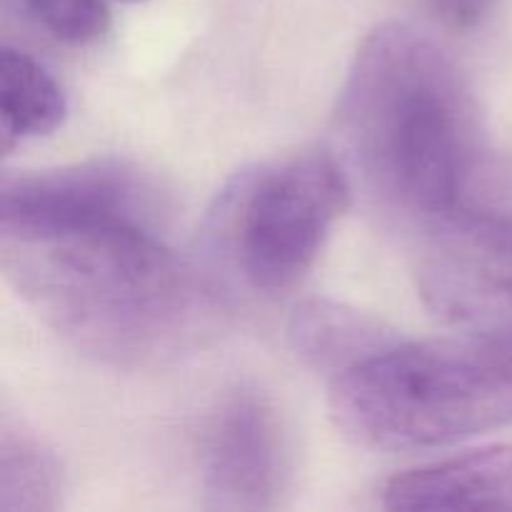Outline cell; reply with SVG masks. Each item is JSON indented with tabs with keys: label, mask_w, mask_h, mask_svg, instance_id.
<instances>
[{
	"label": "cell",
	"mask_w": 512,
	"mask_h": 512,
	"mask_svg": "<svg viewBox=\"0 0 512 512\" xmlns=\"http://www.w3.org/2000/svg\"><path fill=\"white\" fill-rule=\"evenodd\" d=\"M5 278L33 313L83 353L123 368L155 365L213 330V285L145 218L0 228Z\"/></svg>",
	"instance_id": "6da1fadb"
},
{
	"label": "cell",
	"mask_w": 512,
	"mask_h": 512,
	"mask_svg": "<svg viewBox=\"0 0 512 512\" xmlns=\"http://www.w3.org/2000/svg\"><path fill=\"white\" fill-rule=\"evenodd\" d=\"M335 133L370 193L425 225L460 205L478 160V105L443 45L383 23L355 53Z\"/></svg>",
	"instance_id": "7a4b0ae2"
},
{
	"label": "cell",
	"mask_w": 512,
	"mask_h": 512,
	"mask_svg": "<svg viewBox=\"0 0 512 512\" xmlns=\"http://www.w3.org/2000/svg\"><path fill=\"white\" fill-rule=\"evenodd\" d=\"M330 415L355 445L410 453L512 425V325L395 343L330 380Z\"/></svg>",
	"instance_id": "3957f363"
},
{
	"label": "cell",
	"mask_w": 512,
	"mask_h": 512,
	"mask_svg": "<svg viewBox=\"0 0 512 512\" xmlns=\"http://www.w3.org/2000/svg\"><path fill=\"white\" fill-rule=\"evenodd\" d=\"M348 205L350 178L338 155L310 150L240 173L220 193L213 238L255 290L278 295L313 268Z\"/></svg>",
	"instance_id": "277c9868"
},
{
	"label": "cell",
	"mask_w": 512,
	"mask_h": 512,
	"mask_svg": "<svg viewBox=\"0 0 512 512\" xmlns=\"http://www.w3.org/2000/svg\"><path fill=\"white\" fill-rule=\"evenodd\" d=\"M415 283L425 308L463 330L512 325V215L458 205L423 225Z\"/></svg>",
	"instance_id": "5b68a950"
},
{
	"label": "cell",
	"mask_w": 512,
	"mask_h": 512,
	"mask_svg": "<svg viewBox=\"0 0 512 512\" xmlns=\"http://www.w3.org/2000/svg\"><path fill=\"white\" fill-rule=\"evenodd\" d=\"M290 475L288 435L278 408L255 388L218 405L200 445V488L210 510H273Z\"/></svg>",
	"instance_id": "8992f818"
},
{
	"label": "cell",
	"mask_w": 512,
	"mask_h": 512,
	"mask_svg": "<svg viewBox=\"0 0 512 512\" xmlns=\"http://www.w3.org/2000/svg\"><path fill=\"white\" fill-rule=\"evenodd\" d=\"M155 213L153 188L123 160H85L53 170L5 175L0 225H60L90 218H145Z\"/></svg>",
	"instance_id": "52a82bcc"
},
{
	"label": "cell",
	"mask_w": 512,
	"mask_h": 512,
	"mask_svg": "<svg viewBox=\"0 0 512 512\" xmlns=\"http://www.w3.org/2000/svg\"><path fill=\"white\" fill-rule=\"evenodd\" d=\"M388 510H512V445L473 450L395 475Z\"/></svg>",
	"instance_id": "ba28073f"
},
{
	"label": "cell",
	"mask_w": 512,
	"mask_h": 512,
	"mask_svg": "<svg viewBox=\"0 0 512 512\" xmlns=\"http://www.w3.org/2000/svg\"><path fill=\"white\" fill-rule=\"evenodd\" d=\"M290 345L308 368L340 378L400 343L375 315L328 298L305 300L290 318Z\"/></svg>",
	"instance_id": "9c48e42d"
},
{
	"label": "cell",
	"mask_w": 512,
	"mask_h": 512,
	"mask_svg": "<svg viewBox=\"0 0 512 512\" xmlns=\"http://www.w3.org/2000/svg\"><path fill=\"white\" fill-rule=\"evenodd\" d=\"M65 120V98L53 75L15 48L0 55V143L13 150L25 140L43 138Z\"/></svg>",
	"instance_id": "30bf717a"
},
{
	"label": "cell",
	"mask_w": 512,
	"mask_h": 512,
	"mask_svg": "<svg viewBox=\"0 0 512 512\" xmlns=\"http://www.w3.org/2000/svg\"><path fill=\"white\" fill-rule=\"evenodd\" d=\"M60 490L63 475L55 455L30 430L5 418L0 433V510H55Z\"/></svg>",
	"instance_id": "8fae6325"
},
{
	"label": "cell",
	"mask_w": 512,
	"mask_h": 512,
	"mask_svg": "<svg viewBox=\"0 0 512 512\" xmlns=\"http://www.w3.org/2000/svg\"><path fill=\"white\" fill-rule=\"evenodd\" d=\"M65 45H90L110 28L103 0H5Z\"/></svg>",
	"instance_id": "7c38bea8"
},
{
	"label": "cell",
	"mask_w": 512,
	"mask_h": 512,
	"mask_svg": "<svg viewBox=\"0 0 512 512\" xmlns=\"http://www.w3.org/2000/svg\"><path fill=\"white\" fill-rule=\"evenodd\" d=\"M435 13L453 28H473L483 20L493 0H430Z\"/></svg>",
	"instance_id": "4fadbf2b"
},
{
	"label": "cell",
	"mask_w": 512,
	"mask_h": 512,
	"mask_svg": "<svg viewBox=\"0 0 512 512\" xmlns=\"http://www.w3.org/2000/svg\"><path fill=\"white\" fill-rule=\"evenodd\" d=\"M125 3H135V0H125Z\"/></svg>",
	"instance_id": "5bb4252c"
}]
</instances>
